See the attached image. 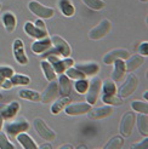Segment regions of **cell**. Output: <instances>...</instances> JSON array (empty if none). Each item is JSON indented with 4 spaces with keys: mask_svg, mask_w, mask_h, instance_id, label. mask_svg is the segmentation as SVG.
<instances>
[{
    "mask_svg": "<svg viewBox=\"0 0 148 149\" xmlns=\"http://www.w3.org/2000/svg\"><path fill=\"white\" fill-rule=\"evenodd\" d=\"M102 102L105 104H108V106H120L123 103L121 98L119 96H117V85L113 80H105L102 81Z\"/></svg>",
    "mask_w": 148,
    "mask_h": 149,
    "instance_id": "6da1fadb",
    "label": "cell"
},
{
    "mask_svg": "<svg viewBox=\"0 0 148 149\" xmlns=\"http://www.w3.org/2000/svg\"><path fill=\"white\" fill-rule=\"evenodd\" d=\"M29 130V123L24 118H18L9 124H6V135L10 139H15L18 133L27 132Z\"/></svg>",
    "mask_w": 148,
    "mask_h": 149,
    "instance_id": "7a4b0ae2",
    "label": "cell"
},
{
    "mask_svg": "<svg viewBox=\"0 0 148 149\" xmlns=\"http://www.w3.org/2000/svg\"><path fill=\"white\" fill-rule=\"evenodd\" d=\"M137 86H138V78H137L136 74H134L131 72L128 75L126 80L124 81V84L120 86L119 91H117V93H119L120 98H126L136 91Z\"/></svg>",
    "mask_w": 148,
    "mask_h": 149,
    "instance_id": "3957f363",
    "label": "cell"
},
{
    "mask_svg": "<svg viewBox=\"0 0 148 149\" xmlns=\"http://www.w3.org/2000/svg\"><path fill=\"white\" fill-rule=\"evenodd\" d=\"M101 87H102V80L98 77H92L90 83H89V87L86 91V101L89 104L94 106L97 102L101 93Z\"/></svg>",
    "mask_w": 148,
    "mask_h": 149,
    "instance_id": "277c9868",
    "label": "cell"
},
{
    "mask_svg": "<svg viewBox=\"0 0 148 149\" xmlns=\"http://www.w3.org/2000/svg\"><path fill=\"white\" fill-rule=\"evenodd\" d=\"M46 59L50 62V64L52 65V68H54L56 74H62L66 72V69H68L69 67L74 65V61L69 57H66L64 59H61L60 56L51 55V56L46 57Z\"/></svg>",
    "mask_w": 148,
    "mask_h": 149,
    "instance_id": "5b68a950",
    "label": "cell"
},
{
    "mask_svg": "<svg viewBox=\"0 0 148 149\" xmlns=\"http://www.w3.org/2000/svg\"><path fill=\"white\" fill-rule=\"evenodd\" d=\"M136 124V115L132 113V111H128L125 113L121 118V121H120V135L123 137H130L132 130H134V126Z\"/></svg>",
    "mask_w": 148,
    "mask_h": 149,
    "instance_id": "8992f818",
    "label": "cell"
},
{
    "mask_svg": "<svg viewBox=\"0 0 148 149\" xmlns=\"http://www.w3.org/2000/svg\"><path fill=\"white\" fill-rule=\"evenodd\" d=\"M28 9L32 13H34L35 16H38L40 18H45V19L54 17V15H55L54 9L47 7V6H44L40 3L35 1V0H32V1L28 4Z\"/></svg>",
    "mask_w": 148,
    "mask_h": 149,
    "instance_id": "52a82bcc",
    "label": "cell"
},
{
    "mask_svg": "<svg viewBox=\"0 0 148 149\" xmlns=\"http://www.w3.org/2000/svg\"><path fill=\"white\" fill-rule=\"evenodd\" d=\"M110 28H112L110 21L109 19H103L95 28H92L90 31V33H89V38H90L91 40H100L102 38H105V36L109 33Z\"/></svg>",
    "mask_w": 148,
    "mask_h": 149,
    "instance_id": "ba28073f",
    "label": "cell"
},
{
    "mask_svg": "<svg viewBox=\"0 0 148 149\" xmlns=\"http://www.w3.org/2000/svg\"><path fill=\"white\" fill-rule=\"evenodd\" d=\"M34 129L38 132V135L45 141H52L56 138V133L51 130L47 124L43 120V119L36 118L34 120Z\"/></svg>",
    "mask_w": 148,
    "mask_h": 149,
    "instance_id": "9c48e42d",
    "label": "cell"
},
{
    "mask_svg": "<svg viewBox=\"0 0 148 149\" xmlns=\"http://www.w3.org/2000/svg\"><path fill=\"white\" fill-rule=\"evenodd\" d=\"M12 52H13V57L16 59V62H18L22 65L28 64V57L26 55V50H24V42L21 39H15L12 44Z\"/></svg>",
    "mask_w": 148,
    "mask_h": 149,
    "instance_id": "30bf717a",
    "label": "cell"
},
{
    "mask_svg": "<svg viewBox=\"0 0 148 149\" xmlns=\"http://www.w3.org/2000/svg\"><path fill=\"white\" fill-rule=\"evenodd\" d=\"M58 96H60V93H58V84L57 80L54 79L50 81V84L45 88V91L43 92V95H40V101L43 103H50L55 101Z\"/></svg>",
    "mask_w": 148,
    "mask_h": 149,
    "instance_id": "8fae6325",
    "label": "cell"
},
{
    "mask_svg": "<svg viewBox=\"0 0 148 149\" xmlns=\"http://www.w3.org/2000/svg\"><path fill=\"white\" fill-rule=\"evenodd\" d=\"M20 108L21 106L18 102H11L7 106L0 102V115H1L4 120H11V119L16 118V115L20 111Z\"/></svg>",
    "mask_w": 148,
    "mask_h": 149,
    "instance_id": "7c38bea8",
    "label": "cell"
},
{
    "mask_svg": "<svg viewBox=\"0 0 148 149\" xmlns=\"http://www.w3.org/2000/svg\"><path fill=\"white\" fill-rule=\"evenodd\" d=\"M87 118L90 120H101L103 118H107L109 115L113 114V109H112V106H102V107H97V108H91L90 110L87 111Z\"/></svg>",
    "mask_w": 148,
    "mask_h": 149,
    "instance_id": "4fadbf2b",
    "label": "cell"
},
{
    "mask_svg": "<svg viewBox=\"0 0 148 149\" xmlns=\"http://www.w3.org/2000/svg\"><path fill=\"white\" fill-rule=\"evenodd\" d=\"M51 42H52L54 47L58 51V54H60L62 57H69L71 54H72V50H71V46L68 45V42L66 41L63 38H61L60 35H54L52 38H51Z\"/></svg>",
    "mask_w": 148,
    "mask_h": 149,
    "instance_id": "5bb4252c",
    "label": "cell"
},
{
    "mask_svg": "<svg viewBox=\"0 0 148 149\" xmlns=\"http://www.w3.org/2000/svg\"><path fill=\"white\" fill-rule=\"evenodd\" d=\"M90 109H91V104H89L87 102H85V103L83 102V103H69L63 110L66 111V114L75 116V115L86 114Z\"/></svg>",
    "mask_w": 148,
    "mask_h": 149,
    "instance_id": "9a60e30c",
    "label": "cell"
},
{
    "mask_svg": "<svg viewBox=\"0 0 148 149\" xmlns=\"http://www.w3.org/2000/svg\"><path fill=\"white\" fill-rule=\"evenodd\" d=\"M58 93L62 97H67L72 93V90H73V84L71 79L66 75V74H60V78H58Z\"/></svg>",
    "mask_w": 148,
    "mask_h": 149,
    "instance_id": "2e32d148",
    "label": "cell"
},
{
    "mask_svg": "<svg viewBox=\"0 0 148 149\" xmlns=\"http://www.w3.org/2000/svg\"><path fill=\"white\" fill-rule=\"evenodd\" d=\"M24 32L31 36V38L38 40V39H43L47 36V29H40L36 27L33 22H26L24 24Z\"/></svg>",
    "mask_w": 148,
    "mask_h": 149,
    "instance_id": "e0dca14e",
    "label": "cell"
},
{
    "mask_svg": "<svg viewBox=\"0 0 148 149\" xmlns=\"http://www.w3.org/2000/svg\"><path fill=\"white\" fill-rule=\"evenodd\" d=\"M129 51L125 49H115L109 51L108 54L103 57V62L106 64H113L115 59H126L129 57Z\"/></svg>",
    "mask_w": 148,
    "mask_h": 149,
    "instance_id": "ac0fdd59",
    "label": "cell"
},
{
    "mask_svg": "<svg viewBox=\"0 0 148 149\" xmlns=\"http://www.w3.org/2000/svg\"><path fill=\"white\" fill-rule=\"evenodd\" d=\"M114 69L112 72V80L114 83L117 81H121L125 73H126V68H125V59H115L113 62Z\"/></svg>",
    "mask_w": 148,
    "mask_h": 149,
    "instance_id": "d6986e66",
    "label": "cell"
},
{
    "mask_svg": "<svg viewBox=\"0 0 148 149\" xmlns=\"http://www.w3.org/2000/svg\"><path fill=\"white\" fill-rule=\"evenodd\" d=\"M125 68H126V72L131 73V72H135L137 68H140L143 63H145V57L141 55H134L132 57H128L125 59Z\"/></svg>",
    "mask_w": 148,
    "mask_h": 149,
    "instance_id": "ffe728a7",
    "label": "cell"
},
{
    "mask_svg": "<svg viewBox=\"0 0 148 149\" xmlns=\"http://www.w3.org/2000/svg\"><path fill=\"white\" fill-rule=\"evenodd\" d=\"M75 68L80 72H83L86 77H95L100 72V65L95 62H87V63H78L75 64Z\"/></svg>",
    "mask_w": 148,
    "mask_h": 149,
    "instance_id": "44dd1931",
    "label": "cell"
},
{
    "mask_svg": "<svg viewBox=\"0 0 148 149\" xmlns=\"http://www.w3.org/2000/svg\"><path fill=\"white\" fill-rule=\"evenodd\" d=\"M51 45H52V42H51V39H49L47 36H46V38L35 40V41L32 44V51L34 52V54L41 55L43 52H45L47 49H50Z\"/></svg>",
    "mask_w": 148,
    "mask_h": 149,
    "instance_id": "7402d4cb",
    "label": "cell"
},
{
    "mask_svg": "<svg viewBox=\"0 0 148 149\" xmlns=\"http://www.w3.org/2000/svg\"><path fill=\"white\" fill-rule=\"evenodd\" d=\"M1 21L7 33H12L16 29L17 22H16V17H15V15L12 12H5L1 17Z\"/></svg>",
    "mask_w": 148,
    "mask_h": 149,
    "instance_id": "603a6c76",
    "label": "cell"
},
{
    "mask_svg": "<svg viewBox=\"0 0 148 149\" xmlns=\"http://www.w3.org/2000/svg\"><path fill=\"white\" fill-rule=\"evenodd\" d=\"M17 141L18 143L23 147L24 149H36L38 148V146H36V143L33 141V138L28 135L27 132H21L17 135Z\"/></svg>",
    "mask_w": 148,
    "mask_h": 149,
    "instance_id": "cb8c5ba5",
    "label": "cell"
},
{
    "mask_svg": "<svg viewBox=\"0 0 148 149\" xmlns=\"http://www.w3.org/2000/svg\"><path fill=\"white\" fill-rule=\"evenodd\" d=\"M136 124H137V129L140 135H142L143 137L148 136V116L147 114H141L138 113L136 116Z\"/></svg>",
    "mask_w": 148,
    "mask_h": 149,
    "instance_id": "d4e9b609",
    "label": "cell"
},
{
    "mask_svg": "<svg viewBox=\"0 0 148 149\" xmlns=\"http://www.w3.org/2000/svg\"><path fill=\"white\" fill-rule=\"evenodd\" d=\"M71 103V98H69V96H67V97H62V98H60V100H57V101H55V103L51 106V114H54V115H56V114H60L61 111L68 106V104Z\"/></svg>",
    "mask_w": 148,
    "mask_h": 149,
    "instance_id": "484cf974",
    "label": "cell"
},
{
    "mask_svg": "<svg viewBox=\"0 0 148 149\" xmlns=\"http://www.w3.org/2000/svg\"><path fill=\"white\" fill-rule=\"evenodd\" d=\"M18 96L21 98L31 101V102H39L40 101V93L34 90H29V88H22L18 91Z\"/></svg>",
    "mask_w": 148,
    "mask_h": 149,
    "instance_id": "4316f807",
    "label": "cell"
},
{
    "mask_svg": "<svg viewBox=\"0 0 148 149\" xmlns=\"http://www.w3.org/2000/svg\"><path fill=\"white\" fill-rule=\"evenodd\" d=\"M58 7L66 17H71L75 13V7L69 0H58Z\"/></svg>",
    "mask_w": 148,
    "mask_h": 149,
    "instance_id": "83f0119b",
    "label": "cell"
},
{
    "mask_svg": "<svg viewBox=\"0 0 148 149\" xmlns=\"http://www.w3.org/2000/svg\"><path fill=\"white\" fill-rule=\"evenodd\" d=\"M40 65H41V69H43V72H44V75H45V78L47 79V81H51V80L56 79L57 74L55 73L52 65L50 64L49 61H45V59H44V61L40 63Z\"/></svg>",
    "mask_w": 148,
    "mask_h": 149,
    "instance_id": "f1b7e54d",
    "label": "cell"
},
{
    "mask_svg": "<svg viewBox=\"0 0 148 149\" xmlns=\"http://www.w3.org/2000/svg\"><path fill=\"white\" fill-rule=\"evenodd\" d=\"M10 81L12 86H18V85H22V86H26L31 83V78L27 77V75H23V74H15L10 78Z\"/></svg>",
    "mask_w": 148,
    "mask_h": 149,
    "instance_id": "f546056e",
    "label": "cell"
},
{
    "mask_svg": "<svg viewBox=\"0 0 148 149\" xmlns=\"http://www.w3.org/2000/svg\"><path fill=\"white\" fill-rule=\"evenodd\" d=\"M64 73L71 80H79V79H85L86 78L85 74L83 72H80L78 68H75V67H69L68 69H66Z\"/></svg>",
    "mask_w": 148,
    "mask_h": 149,
    "instance_id": "4dcf8cb0",
    "label": "cell"
},
{
    "mask_svg": "<svg viewBox=\"0 0 148 149\" xmlns=\"http://www.w3.org/2000/svg\"><path fill=\"white\" fill-rule=\"evenodd\" d=\"M123 146H124V139H123V137H120V136H114V137H112V138L108 141V143L105 146V148H106V149H120Z\"/></svg>",
    "mask_w": 148,
    "mask_h": 149,
    "instance_id": "1f68e13d",
    "label": "cell"
},
{
    "mask_svg": "<svg viewBox=\"0 0 148 149\" xmlns=\"http://www.w3.org/2000/svg\"><path fill=\"white\" fill-rule=\"evenodd\" d=\"M131 108L137 113L148 114V103L146 101H132Z\"/></svg>",
    "mask_w": 148,
    "mask_h": 149,
    "instance_id": "d6a6232c",
    "label": "cell"
},
{
    "mask_svg": "<svg viewBox=\"0 0 148 149\" xmlns=\"http://www.w3.org/2000/svg\"><path fill=\"white\" fill-rule=\"evenodd\" d=\"M87 87H89V81L85 79H79V80H75V83H74V88H75V91L80 95H84L86 93L87 91Z\"/></svg>",
    "mask_w": 148,
    "mask_h": 149,
    "instance_id": "836d02e7",
    "label": "cell"
},
{
    "mask_svg": "<svg viewBox=\"0 0 148 149\" xmlns=\"http://www.w3.org/2000/svg\"><path fill=\"white\" fill-rule=\"evenodd\" d=\"M87 7L95 10V11H98V10H102L105 7V3L102 0H81Z\"/></svg>",
    "mask_w": 148,
    "mask_h": 149,
    "instance_id": "e575fe53",
    "label": "cell"
},
{
    "mask_svg": "<svg viewBox=\"0 0 148 149\" xmlns=\"http://www.w3.org/2000/svg\"><path fill=\"white\" fill-rule=\"evenodd\" d=\"M13 144L9 141L6 133L0 132V149H13Z\"/></svg>",
    "mask_w": 148,
    "mask_h": 149,
    "instance_id": "d590c367",
    "label": "cell"
},
{
    "mask_svg": "<svg viewBox=\"0 0 148 149\" xmlns=\"http://www.w3.org/2000/svg\"><path fill=\"white\" fill-rule=\"evenodd\" d=\"M0 75L4 77L5 79H10L13 75V69L11 68V67L0 65Z\"/></svg>",
    "mask_w": 148,
    "mask_h": 149,
    "instance_id": "8d00e7d4",
    "label": "cell"
},
{
    "mask_svg": "<svg viewBox=\"0 0 148 149\" xmlns=\"http://www.w3.org/2000/svg\"><path fill=\"white\" fill-rule=\"evenodd\" d=\"M147 46H148L147 41H143V42H141V44H140V46H138V54L141 55V56H143V57H147V55H148V50H147Z\"/></svg>",
    "mask_w": 148,
    "mask_h": 149,
    "instance_id": "74e56055",
    "label": "cell"
},
{
    "mask_svg": "<svg viewBox=\"0 0 148 149\" xmlns=\"http://www.w3.org/2000/svg\"><path fill=\"white\" fill-rule=\"evenodd\" d=\"M147 143H148V139L147 137L141 141V142H138L136 144H132V148H135V149H147Z\"/></svg>",
    "mask_w": 148,
    "mask_h": 149,
    "instance_id": "f35d334b",
    "label": "cell"
},
{
    "mask_svg": "<svg viewBox=\"0 0 148 149\" xmlns=\"http://www.w3.org/2000/svg\"><path fill=\"white\" fill-rule=\"evenodd\" d=\"M1 87H3V88H11V87H12V84H11L10 79H5V80L3 81V84H1Z\"/></svg>",
    "mask_w": 148,
    "mask_h": 149,
    "instance_id": "ab89813d",
    "label": "cell"
},
{
    "mask_svg": "<svg viewBox=\"0 0 148 149\" xmlns=\"http://www.w3.org/2000/svg\"><path fill=\"white\" fill-rule=\"evenodd\" d=\"M35 26L38 27V28H40V29H46V27H45V23L41 21V19H38V21H35Z\"/></svg>",
    "mask_w": 148,
    "mask_h": 149,
    "instance_id": "60d3db41",
    "label": "cell"
},
{
    "mask_svg": "<svg viewBox=\"0 0 148 149\" xmlns=\"http://www.w3.org/2000/svg\"><path fill=\"white\" fill-rule=\"evenodd\" d=\"M40 148H41V149H45V148H47V149H52V146H50V144H41Z\"/></svg>",
    "mask_w": 148,
    "mask_h": 149,
    "instance_id": "b9f144b4",
    "label": "cell"
},
{
    "mask_svg": "<svg viewBox=\"0 0 148 149\" xmlns=\"http://www.w3.org/2000/svg\"><path fill=\"white\" fill-rule=\"evenodd\" d=\"M3 121H4V119L1 118V115H0V131H1V129H3Z\"/></svg>",
    "mask_w": 148,
    "mask_h": 149,
    "instance_id": "7bdbcfd3",
    "label": "cell"
},
{
    "mask_svg": "<svg viewBox=\"0 0 148 149\" xmlns=\"http://www.w3.org/2000/svg\"><path fill=\"white\" fill-rule=\"evenodd\" d=\"M4 80H5V78L0 75V87H1V84H3V81H4Z\"/></svg>",
    "mask_w": 148,
    "mask_h": 149,
    "instance_id": "ee69618b",
    "label": "cell"
},
{
    "mask_svg": "<svg viewBox=\"0 0 148 149\" xmlns=\"http://www.w3.org/2000/svg\"><path fill=\"white\" fill-rule=\"evenodd\" d=\"M143 97H145V100H146V101L148 100V92H145V95H143Z\"/></svg>",
    "mask_w": 148,
    "mask_h": 149,
    "instance_id": "f6af8a7d",
    "label": "cell"
},
{
    "mask_svg": "<svg viewBox=\"0 0 148 149\" xmlns=\"http://www.w3.org/2000/svg\"><path fill=\"white\" fill-rule=\"evenodd\" d=\"M62 148H71V149H72L73 147H72V146H62V147H61V149H62Z\"/></svg>",
    "mask_w": 148,
    "mask_h": 149,
    "instance_id": "bcb514c9",
    "label": "cell"
},
{
    "mask_svg": "<svg viewBox=\"0 0 148 149\" xmlns=\"http://www.w3.org/2000/svg\"><path fill=\"white\" fill-rule=\"evenodd\" d=\"M4 100V96H3V93H0V102H1Z\"/></svg>",
    "mask_w": 148,
    "mask_h": 149,
    "instance_id": "7dc6e473",
    "label": "cell"
},
{
    "mask_svg": "<svg viewBox=\"0 0 148 149\" xmlns=\"http://www.w3.org/2000/svg\"><path fill=\"white\" fill-rule=\"evenodd\" d=\"M141 1H143V3H146V1H147V0H141Z\"/></svg>",
    "mask_w": 148,
    "mask_h": 149,
    "instance_id": "c3c4849f",
    "label": "cell"
},
{
    "mask_svg": "<svg viewBox=\"0 0 148 149\" xmlns=\"http://www.w3.org/2000/svg\"><path fill=\"white\" fill-rule=\"evenodd\" d=\"M0 9H1V4H0Z\"/></svg>",
    "mask_w": 148,
    "mask_h": 149,
    "instance_id": "681fc988",
    "label": "cell"
}]
</instances>
